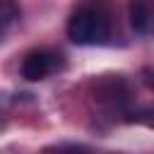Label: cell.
Wrapping results in <instances>:
<instances>
[{"label": "cell", "mask_w": 154, "mask_h": 154, "mask_svg": "<svg viewBox=\"0 0 154 154\" xmlns=\"http://www.w3.org/2000/svg\"><path fill=\"white\" fill-rule=\"evenodd\" d=\"M130 26L135 34L149 31V2L147 0H132L130 2Z\"/></svg>", "instance_id": "3"}, {"label": "cell", "mask_w": 154, "mask_h": 154, "mask_svg": "<svg viewBox=\"0 0 154 154\" xmlns=\"http://www.w3.org/2000/svg\"><path fill=\"white\" fill-rule=\"evenodd\" d=\"M58 65V55L46 51V48H38V51H29L22 60V77L26 82H38V79H46Z\"/></svg>", "instance_id": "2"}, {"label": "cell", "mask_w": 154, "mask_h": 154, "mask_svg": "<svg viewBox=\"0 0 154 154\" xmlns=\"http://www.w3.org/2000/svg\"><path fill=\"white\" fill-rule=\"evenodd\" d=\"M67 36L77 46L106 43L111 36V14L103 2H87L67 19Z\"/></svg>", "instance_id": "1"}, {"label": "cell", "mask_w": 154, "mask_h": 154, "mask_svg": "<svg viewBox=\"0 0 154 154\" xmlns=\"http://www.w3.org/2000/svg\"><path fill=\"white\" fill-rule=\"evenodd\" d=\"M19 14H22V10L14 0H0V43L5 41L10 26L19 19Z\"/></svg>", "instance_id": "4"}]
</instances>
